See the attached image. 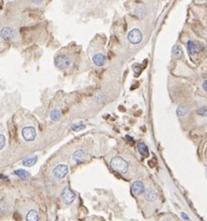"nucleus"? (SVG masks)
<instances>
[{"label":"nucleus","instance_id":"15","mask_svg":"<svg viewBox=\"0 0 207 221\" xmlns=\"http://www.w3.org/2000/svg\"><path fill=\"white\" fill-rule=\"evenodd\" d=\"M172 53L173 55L176 57V58H181L182 57V55H183V51H182V49L180 46L178 45H176L173 47V50H172Z\"/></svg>","mask_w":207,"mask_h":221},{"label":"nucleus","instance_id":"8","mask_svg":"<svg viewBox=\"0 0 207 221\" xmlns=\"http://www.w3.org/2000/svg\"><path fill=\"white\" fill-rule=\"evenodd\" d=\"M131 190H133L134 193H135L136 195H142L145 192V186L143 182L135 181L133 184V186H131Z\"/></svg>","mask_w":207,"mask_h":221},{"label":"nucleus","instance_id":"9","mask_svg":"<svg viewBox=\"0 0 207 221\" xmlns=\"http://www.w3.org/2000/svg\"><path fill=\"white\" fill-rule=\"evenodd\" d=\"M92 61L97 66H103L105 64L106 57L102 53H97V54H95L94 56L92 57Z\"/></svg>","mask_w":207,"mask_h":221},{"label":"nucleus","instance_id":"22","mask_svg":"<svg viewBox=\"0 0 207 221\" xmlns=\"http://www.w3.org/2000/svg\"><path fill=\"white\" fill-rule=\"evenodd\" d=\"M197 114L199 116H201V117H205L207 116V106H203V107H201L197 110Z\"/></svg>","mask_w":207,"mask_h":221},{"label":"nucleus","instance_id":"28","mask_svg":"<svg viewBox=\"0 0 207 221\" xmlns=\"http://www.w3.org/2000/svg\"><path fill=\"white\" fill-rule=\"evenodd\" d=\"M206 175H207V171H206Z\"/></svg>","mask_w":207,"mask_h":221},{"label":"nucleus","instance_id":"19","mask_svg":"<svg viewBox=\"0 0 207 221\" xmlns=\"http://www.w3.org/2000/svg\"><path fill=\"white\" fill-rule=\"evenodd\" d=\"M187 112H189V108L186 107L185 105H179L176 109V114L179 117H183L185 116Z\"/></svg>","mask_w":207,"mask_h":221},{"label":"nucleus","instance_id":"20","mask_svg":"<svg viewBox=\"0 0 207 221\" xmlns=\"http://www.w3.org/2000/svg\"><path fill=\"white\" fill-rule=\"evenodd\" d=\"M50 117L51 119V120L53 121H58L61 119V113L58 111V110H52L50 114Z\"/></svg>","mask_w":207,"mask_h":221},{"label":"nucleus","instance_id":"13","mask_svg":"<svg viewBox=\"0 0 207 221\" xmlns=\"http://www.w3.org/2000/svg\"><path fill=\"white\" fill-rule=\"evenodd\" d=\"M84 159H85V154H84V152L82 150H77L76 152L73 154V160L75 161L79 162V163L83 161Z\"/></svg>","mask_w":207,"mask_h":221},{"label":"nucleus","instance_id":"3","mask_svg":"<svg viewBox=\"0 0 207 221\" xmlns=\"http://www.w3.org/2000/svg\"><path fill=\"white\" fill-rule=\"evenodd\" d=\"M142 39H143V35L140 29L138 28L133 29L128 34V40L131 44H138L142 41Z\"/></svg>","mask_w":207,"mask_h":221},{"label":"nucleus","instance_id":"14","mask_svg":"<svg viewBox=\"0 0 207 221\" xmlns=\"http://www.w3.org/2000/svg\"><path fill=\"white\" fill-rule=\"evenodd\" d=\"M27 221H39V214L35 210H30L26 215Z\"/></svg>","mask_w":207,"mask_h":221},{"label":"nucleus","instance_id":"16","mask_svg":"<svg viewBox=\"0 0 207 221\" xmlns=\"http://www.w3.org/2000/svg\"><path fill=\"white\" fill-rule=\"evenodd\" d=\"M37 161V157L35 156V157H30V158H27L25 160H23V163L24 166H28V167H31Z\"/></svg>","mask_w":207,"mask_h":221},{"label":"nucleus","instance_id":"2","mask_svg":"<svg viewBox=\"0 0 207 221\" xmlns=\"http://www.w3.org/2000/svg\"><path fill=\"white\" fill-rule=\"evenodd\" d=\"M68 173V166L65 164H58L52 170V175L55 178L63 179Z\"/></svg>","mask_w":207,"mask_h":221},{"label":"nucleus","instance_id":"11","mask_svg":"<svg viewBox=\"0 0 207 221\" xmlns=\"http://www.w3.org/2000/svg\"><path fill=\"white\" fill-rule=\"evenodd\" d=\"M187 50H189V52H190V55H194V54H196L198 51H200L198 46H197L192 40H189V41H187Z\"/></svg>","mask_w":207,"mask_h":221},{"label":"nucleus","instance_id":"27","mask_svg":"<svg viewBox=\"0 0 207 221\" xmlns=\"http://www.w3.org/2000/svg\"><path fill=\"white\" fill-rule=\"evenodd\" d=\"M32 1H33L35 4H40V3L43 1V0H32Z\"/></svg>","mask_w":207,"mask_h":221},{"label":"nucleus","instance_id":"5","mask_svg":"<svg viewBox=\"0 0 207 221\" xmlns=\"http://www.w3.org/2000/svg\"><path fill=\"white\" fill-rule=\"evenodd\" d=\"M61 197H62L65 204H71L72 202L75 201V199H76V194H75L68 187H65L61 193Z\"/></svg>","mask_w":207,"mask_h":221},{"label":"nucleus","instance_id":"21","mask_svg":"<svg viewBox=\"0 0 207 221\" xmlns=\"http://www.w3.org/2000/svg\"><path fill=\"white\" fill-rule=\"evenodd\" d=\"M85 127H86V126H85L84 124L78 123V124H73V125L71 126V129H72V131H74V132H79V131L84 130Z\"/></svg>","mask_w":207,"mask_h":221},{"label":"nucleus","instance_id":"23","mask_svg":"<svg viewBox=\"0 0 207 221\" xmlns=\"http://www.w3.org/2000/svg\"><path fill=\"white\" fill-rule=\"evenodd\" d=\"M0 138H1V144H0V149H4V145H5V136L3 134H0Z\"/></svg>","mask_w":207,"mask_h":221},{"label":"nucleus","instance_id":"7","mask_svg":"<svg viewBox=\"0 0 207 221\" xmlns=\"http://www.w3.org/2000/svg\"><path fill=\"white\" fill-rule=\"evenodd\" d=\"M0 34H1V38L5 40H9V39H11L14 38V35H15V31L14 29L10 28V27H3L1 29V32H0Z\"/></svg>","mask_w":207,"mask_h":221},{"label":"nucleus","instance_id":"10","mask_svg":"<svg viewBox=\"0 0 207 221\" xmlns=\"http://www.w3.org/2000/svg\"><path fill=\"white\" fill-rule=\"evenodd\" d=\"M145 197H146V201H155L156 198H157V193H156V191H155L152 188H148V189L146 190Z\"/></svg>","mask_w":207,"mask_h":221},{"label":"nucleus","instance_id":"6","mask_svg":"<svg viewBox=\"0 0 207 221\" xmlns=\"http://www.w3.org/2000/svg\"><path fill=\"white\" fill-rule=\"evenodd\" d=\"M71 61L66 55H59L55 59V65L60 69H66L70 66Z\"/></svg>","mask_w":207,"mask_h":221},{"label":"nucleus","instance_id":"4","mask_svg":"<svg viewBox=\"0 0 207 221\" xmlns=\"http://www.w3.org/2000/svg\"><path fill=\"white\" fill-rule=\"evenodd\" d=\"M22 135H23V137L25 141L32 142L35 139V136H36L35 129L34 127H31V126H26V127L23 128Z\"/></svg>","mask_w":207,"mask_h":221},{"label":"nucleus","instance_id":"25","mask_svg":"<svg viewBox=\"0 0 207 221\" xmlns=\"http://www.w3.org/2000/svg\"><path fill=\"white\" fill-rule=\"evenodd\" d=\"M202 88L207 91V79L206 80H204L203 82H202Z\"/></svg>","mask_w":207,"mask_h":221},{"label":"nucleus","instance_id":"26","mask_svg":"<svg viewBox=\"0 0 207 221\" xmlns=\"http://www.w3.org/2000/svg\"><path fill=\"white\" fill-rule=\"evenodd\" d=\"M181 215H182L183 218H185V219H187V220H189V219H190L189 216H187V215H186L185 213H181Z\"/></svg>","mask_w":207,"mask_h":221},{"label":"nucleus","instance_id":"1","mask_svg":"<svg viewBox=\"0 0 207 221\" xmlns=\"http://www.w3.org/2000/svg\"><path fill=\"white\" fill-rule=\"evenodd\" d=\"M111 168L120 174H126L129 168L127 161L121 157H114L110 161Z\"/></svg>","mask_w":207,"mask_h":221},{"label":"nucleus","instance_id":"24","mask_svg":"<svg viewBox=\"0 0 207 221\" xmlns=\"http://www.w3.org/2000/svg\"><path fill=\"white\" fill-rule=\"evenodd\" d=\"M6 210V204L3 202V201H1V212L3 213V211H5Z\"/></svg>","mask_w":207,"mask_h":221},{"label":"nucleus","instance_id":"18","mask_svg":"<svg viewBox=\"0 0 207 221\" xmlns=\"http://www.w3.org/2000/svg\"><path fill=\"white\" fill-rule=\"evenodd\" d=\"M135 15H136L137 17H139V18H143V17L146 16V9L145 7H143V6H139V7H137V8L135 9Z\"/></svg>","mask_w":207,"mask_h":221},{"label":"nucleus","instance_id":"12","mask_svg":"<svg viewBox=\"0 0 207 221\" xmlns=\"http://www.w3.org/2000/svg\"><path fill=\"white\" fill-rule=\"evenodd\" d=\"M137 149H138L139 153H140L142 156H144V157H148V156H149V151H148L147 146H146V144H144L143 142L138 143V145H137Z\"/></svg>","mask_w":207,"mask_h":221},{"label":"nucleus","instance_id":"17","mask_svg":"<svg viewBox=\"0 0 207 221\" xmlns=\"http://www.w3.org/2000/svg\"><path fill=\"white\" fill-rule=\"evenodd\" d=\"M14 174H15L17 176H19L20 178H23V179H25V178H27V177L30 176V174H29L28 172L23 170V169H17V170H15V171H14Z\"/></svg>","mask_w":207,"mask_h":221}]
</instances>
